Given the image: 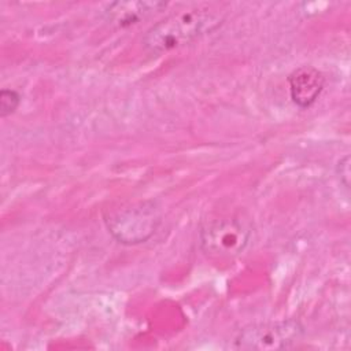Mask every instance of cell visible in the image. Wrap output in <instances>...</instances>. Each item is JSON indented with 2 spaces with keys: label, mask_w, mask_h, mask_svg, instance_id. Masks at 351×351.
<instances>
[{
  "label": "cell",
  "mask_w": 351,
  "mask_h": 351,
  "mask_svg": "<svg viewBox=\"0 0 351 351\" xmlns=\"http://www.w3.org/2000/svg\"><path fill=\"white\" fill-rule=\"evenodd\" d=\"M21 103V95L14 89H1L0 92V115L3 118L15 112Z\"/></svg>",
  "instance_id": "52a82bcc"
},
{
  "label": "cell",
  "mask_w": 351,
  "mask_h": 351,
  "mask_svg": "<svg viewBox=\"0 0 351 351\" xmlns=\"http://www.w3.org/2000/svg\"><path fill=\"white\" fill-rule=\"evenodd\" d=\"M166 5L162 1H114L104 7L101 16L111 26L125 29L162 11Z\"/></svg>",
  "instance_id": "5b68a950"
},
{
  "label": "cell",
  "mask_w": 351,
  "mask_h": 351,
  "mask_svg": "<svg viewBox=\"0 0 351 351\" xmlns=\"http://www.w3.org/2000/svg\"><path fill=\"white\" fill-rule=\"evenodd\" d=\"M303 325L293 318L252 324L243 328L233 340L236 350H287L303 336Z\"/></svg>",
  "instance_id": "277c9868"
},
{
  "label": "cell",
  "mask_w": 351,
  "mask_h": 351,
  "mask_svg": "<svg viewBox=\"0 0 351 351\" xmlns=\"http://www.w3.org/2000/svg\"><path fill=\"white\" fill-rule=\"evenodd\" d=\"M337 171L340 174V181L344 184V186L348 188V184H350V156L348 155H346L339 160Z\"/></svg>",
  "instance_id": "ba28073f"
},
{
  "label": "cell",
  "mask_w": 351,
  "mask_h": 351,
  "mask_svg": "<svg viewBox=\"0 0 351 351\" xmlns=\"http://www.w3.org/2000/svg\"><path fill=\"white\" fill-rule=\"evenodd\" d=\"M160 208L154 200H143L122 206L106 215L110 234L121 244L145 243L160 223Z\"/></svg>",
  "instance_id": "7a4b0ae2"
},
{
  "label": "cell",
  "mask_w": 351,
  "mask_h": 351,
  "mask_svg": "<svg viewBox=\"0 0 351 351\" xmlns=\"http://www.w3.org/2000/svg\"><path fill=\"white\" fill-rule=\"evenodd\" d=\"M288 85L292 101L300 108H308L321 95L325 77L313 66H300L289 74Z\"/></svg>",
  "instance_id": "8992f818"
},
{
  "label": "cell",
  "mask_w": 351,
  "mask_h": 351,
  "mask_svg": "<svg viewBox=\"0 0 351 351\" xmlns=\"http://www.w3.org/2000/svg\"><path fill=\"white\" fill-rule=\"evenodd\" d=\"M250 226L239 217L223 215L207 221L200 232V248L206 255L215 259L237 256L248 244Z\"/></svg>",
  "instance_id": "3957f363"
},
{
  "label": "cell",
  "mask_w": 351,
  "mask_h": 351,
  "mask_svg": "<svg viewBox=\"0 0 351 351\" xmlns=\"http://www.w3.org/2000/svg\"><path fill=\"white\" fill-rule=\"evenodd\" d=\"M223 16L208 7L177 11L152 25L143 37L144 48L165 53L210 34L222 25Z\"/></svg>",
  "instance_id": "6da1fadb"
}]
</instances>
